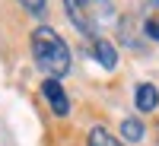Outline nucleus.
Listing matches in <instances>:
<instances>
[{"instance_id": "nucleus-1", "label": "nucleus", "mask_w": 159, "mask_h": 146, "mask_svg": "<svg viewBox=\"0 0 159 146\" xmlns=\"http://www.w3.org/2000/svg\"><path fill=\"white\" fill-rule=\"evenodd\" d=\"M70 22L76 25L86 38H105L118 25V10L111 0H64Z\"/></svg>"}, {"instance_id": "nucleus-2", "label": "nucleus", "mask_w": 159, "mask_h": 146, "mask_svg": "<svg viewBox=\"0 0 159 146\" xmlns=\"http://www.w3.org/2000/svg\"><path fill=\"white\" fill-rule=\"evenodd\" d=\"M32 57L38 64V70H45L51 79H61L70 70V48L54 29H48V25H38L32 32Z\"/></svg>"}, {"instance_id": "nucleus-3", "label": "nucleus", "mask_w": 159, "mask_h": 146, "mask_svg": "<svg viewBox=\"0 0 159 146\" xmlns=\"http://www.w3.org/2000/svg\"><path fill=\"white\" fill-rule=\"evenodd\" d=\"M42 92H45V99H48V105H51V111H54L57 117H67L70 114V99H67V92H64V86L57 83V79H45L42 83Z\"/></svg>"}, {"instance_id": "nucleus-4", "label": "nucleus", "mask_w": 159, "mask_h": 146, "mask_svg": "<svg viewBox=\"0 0 159 146\" xmlns=\"http://www.w3.org/2000/svg\"><path fill=\"white\" fill-rule=\"evenodd\" d=\"M92 57H96L105 70L118 67V51H115V45L108 42V38H96V42H92Z\"/></svg>"}, {"instance_id": "nucleus-5", "label": "nucleus", "mask_w": 159, "mask_h": 146, "mask_svg": "<svg viewBox=\"0 0 159 146\" xmlns=\"http://www.w3.org/2000/svg\"><path fill=\"white\" fill-rule=\"evenodd\" d=\"M134 105H137V111H153L156 105H159V92L153 83H140L137 92H134Z\"/></svg>"}, {"instance_id": "nucleus-6", "label": "nucleus", "mask_w": 159, "mask_h": 146, "mask_svg": "<svg viewBox=\"0 0 159 146\" xmlns=\"http://www.w3.org/2000/svg\"><path fill=\"white\" fill-rule=\"evenodd\" d=\"M143 124H140V117H127V121H121V140L124 143H140L143 140Z\"/></svg>"}, {"instance_id": "nucleus-7", "label": "nucleus", "mask_w": 159, "mask_h": 146, "mask_svg": "<svg viewBox=\"0 0 159 146\" xmlns=\"http://www.w3.org/2000/svg\"><path fill=\"white\" fill-rule=\"evenodd\" d=\"M89 146H124L118 137H111L105 127H92L89 130Z\"/></svg>"}, {"instance_id": "nucleus-8", "label": "nucleus", "mask_w": 159, "mask_h": 146, "mask_svg": "<svg viewBox=\"0 0 159 146\" xmlns=\"http://www.w3.org/2000/svg\"><path fill=\"white\" fill-rule=\"evenodd\" d=\"M19 3H22L25 10H29V13H35V16H42V13H45V3H48V0H19Z\"/></svg>"}, {"instance_id": "nucleus-9", "label": "nucleus", "mask_w": 159, "mask_h": 146, "mask_svg": "<svg viewBox=\"0 0 159 146\" xmlns=\"http://www.w3.org/2000/svg\"><path fill=\"white\" fill-rule=\"evenodd\" d=\"M147 32L156 38V42H159V19H150V22H147Z\"/></svg>"}, {"instance_id": "nucleus-10", "label": "nucleus", "mask_w": 159, "mask_h": 146, "mask_svg": "<svg viewBox=\"0 0 159 146\" xmlns=\"http://www.w3.org/2000/svg\"><path fill=\"white\" fill-rule=\"evenodd\" d=\"M156 134H159V127H156ZM156 146H159V143H156Z\"/></svg>"}, {"instance_id": "nucleus-11", "label": "nucleus", "mask_w": 159, "mask_h": 146, "mask_svg": "<svg viewBox=\"0 0 159 146\" xmlns=\"http://www.w3.org/2000/svg\"><path fill=\"white\" fill-rule=\"evenodd\" d=\"M156 3H159V0H156Z\"/></svg>"}]
</instances>
